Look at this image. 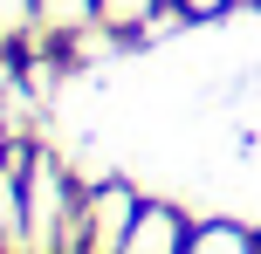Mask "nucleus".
Returning a JSON list of instances; mask_svg holds the SVG:
<instances>
[{"label": "nucleus", "instance_id": "obj_1", "mask_svg": "<svg viewBox=\"0 0 261 254\" xmlns=\"http://www.w3.org/2000/svg\"><path fill=\"white\" fill-rule=\"evenodd\" d=\"M193 254H248V241H241V234H199Z\"/></svg>", "mask_w": 261, "mask_h": 254}, {"label": "nucleus", "instance_id": "obj_2", "mask_svg": "<svg viewBox=\"0 0 261 254\" xmlns=\"http://www.w3.org/2000/svg\"><path fill=\"white\" fill-rule=\"evenodd\" d=\"M179 7H193V14H213V7H227V0H179Z\"/></svg>", "mask_w": 261, "mask_h": 254}]
</instances>
